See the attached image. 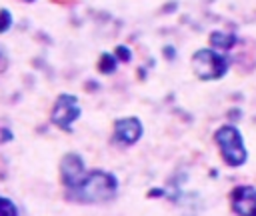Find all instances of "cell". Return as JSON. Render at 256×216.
Instances as JSON below:
<instances>
[{
	"mask_svg": "<svg viewBox=\"0 0 256 216\" xmlns=\"http://www.w3.org/2000/svg\"><path fill=\"white\" fill-rule=\"evenodd\" d=\"M228 60L212 50H198L192 56V70L200 80H216L226 74Z\"/></svg>",
	"mask_w": 256,
	"mask_h": 216,
	"instance_id": "3",
	"label": "cell"
},
{
	"mask_svg": "<svg viewBox=\"0 0 256 216\" xmlns=\"http://www.w3.org/2000/svg\"><path fill=\"white\" fill-rule=\"evenodd\" d=\"M24 2H34V0H24Z\"/></svg>",
	"mask_w": 256,
	"mask_h": 216,
	"instance_id": "11",
	"label": "cell"
},
{
	"mask_svg": "<svg viewBox=\"0 0 256 216\" xmlns=\"http://www.w3.org/2000/svg\"><path fill=\"white\" fill-rule=\"evenodd\" d=\"M212 44L216 48H230L234 44V36H224V34H212Z\"/></svg>",
	"mask_w": 256,
	"mask_h": 216,
	"instance_id": "9",
	"label": "cell"
},
{
	"mask_svg": "<svg viewBox=\"0 0 256 216\" xmlns=\"http://www.w3.org/2000/svg\"><path fill=\"white\" fill-rule=\"evenodd\" d=\"M86 174H88V172H86L84 160H82L78 154L70 152V154H66V156L60 160V182H62V186H64L66 190L76 188V186L84 180Z\"/></svg>",
	"mask_w": 256,
	"mask_h": 216,
	"instance_id": "5",
	"label": "cell"
},
{
	"mask_svg": "<svg viewBox=\"0 0 256 216\" xmlns=\"http://www.w3.org/2000/svg\"><path fill=\"white\" fill-rule=\"evenodd\" d=\"M50 2H54V4H58V6H70V4H76V0H50Z\"/></svg>",
	"mask_w": 256,
	"mask_h": 216,
	"instance_id": "10",
	"label": "cell"
},
{
	"mask_svg": "<svg viewBox=\"0 0 256 216\" xmlns=\"http://www.w3.org/2000/svg\"><path fill=\"white\" fill-rule=\"evenodd\" d=\"M0 216H18V208L10 198L0 196Z\"/></svg>",
	"mask_w": 256,
	"mask_h": 216,
	"instance_id": "8",
	"label": "cell"
},
{
	"mask_svg": "<svg viewBox=\"0 0 256 216\" xmlns=\"http://www.w3.org/2000/svg\"><path fill=\"white\" fill-rule=\"evenodd\" d=\"M78 116H80L78 100L74 96H68V94L58 96V100L54 104V110H52V124L58 126L64 132H70L72 124L76 122Z\"/></svg>",
	"mask_w": 256,
	"mask_h": 216,
	"instance_id": "4",
	"label": "cell"
},
{
	"mask_svg": "<svg viewBox=\"0 0 256 216\" xmlns=\"http://www.w3.org/2000/svg\"><path fill=\"white\" fill-rule=\"evenodd\" d=\"M230 206L236 216H256V188L236 186L230 192Z\"/></svg>",
	"mask_w": 256,
	"mask_h": 216,
	"instance_id": "6",
	"label": "cell"
},
{
	"mask_svg": "<svg viewBox=\"0 0 256 216\" xmlns=\"http://www.w3.org/2000/svg\"><path fill=\"white\" fill-rule=\"evenodd\" d=\"M214 142L218 144L220 156L228 166L236 168V166H242L248 160V152L244 148V140H242V136H240L236 126H232V124L220 126L216 130V134H214Z\"/></svg>",
	"mask_w": 256,
	"mask_h": 216,
	"instance_id": "2",
	"label": "cell"
},
{
	"mask_svg": "<svg viewBox=\"0 0 256 216\" xmlns=\"http://www.w3.org/2000/svg\"><path fill=\"white\" fill-rule=\"evenodd\" d=\"M116 192H118V182L114 174L104 170H90L76 188L66 190V196L68 200L82 204H102L112 200Z\"/></svg>",
	"mask_w": 256,
	"mask_h": 216,
	"instance_id": "1",
	"label": "cell"
},
{
	"mask_svg": "<svg viewBox=\"0 0 256 216\" xmlns=\"http://www.w3.org/2000/svg\"><path fill=\"white\" fill-rule=\"evenodd\" d=\"M142 136V124L138 118L128 116V118H120L114 124V140L118 144L124 146H132L134 142H138Z\"/></svg>",
	"mask_w": 256,
	"mask_h": 216,
	"instance_id": "7",
	"label": "cell"
}]
</instances>
